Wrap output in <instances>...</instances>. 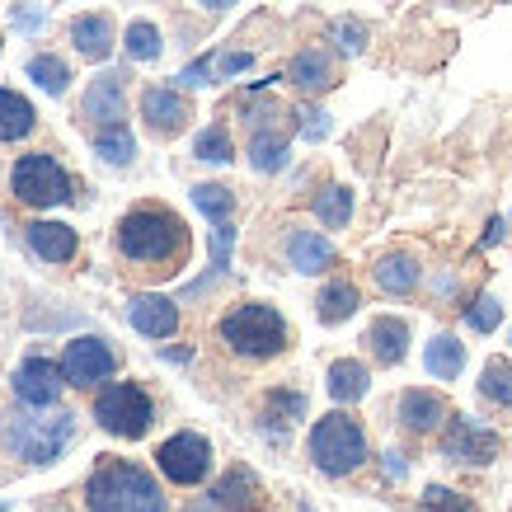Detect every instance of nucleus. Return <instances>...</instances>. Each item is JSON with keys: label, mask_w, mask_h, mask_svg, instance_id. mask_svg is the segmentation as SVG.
<instances>
[{"label": "nucleus", "mask_w": 512, "mask_h": 512, "mask_svg": "<svg viewBox=\"0 0 512 512\" xmlns=\"http://www.w3.org/2000/svg\"><path fill=\"white\" fill-rule=\"evenodd\" d=\"M123 85H127L123 71H104V76H94L90 90H85V99H80V113H85L94 127H118L123 123V104H127Z\"/></svg>", "instance_id": "obj_13"}, {"label": "nucleus", "mask_w": 512, "mask_h": 512, "mask_svg": "<svg viewBox=\"0 0 512 512\" xmlns=\"http://www.w3.org/2000/svg\"><path fill=\"white\" fill-rule=\"evenodd\" d=\"M10 193H15L24 207H62L71 198V179L52 156L33 151V156L15 160V174H10Z\"/></svg>", "instance_id": "obj_7"}, {"label": "nucleus", "mask_w": 512, "mask_h": 512, "mask_svg": "<svg viewBox=\"0 0 512 512\" xmlns=\"http://www.w3.org/2000/svg\"><path fill=\"white\" fill-rule=\"evenodd\" d=\"M231 249H235V226H231V221H217V226H212V273H207L202 282H193V287H188V296L202 292L207 282L221 278V273L231 268Z\"/></svg>", "instance_id": "obj_34"}, {"label": "nucleus", "mask_w": 512, "mask_h": 512, "mask_svg": "<svg viewBox=\"0 0 512 512\" xmlns=\"http://www.w3.org/2000/svg\"><path fill=\"white\" fill-rule=\"evenodd\" d=\"M118 254L127 264H141L146 273L170 278L188 259V226L179 212L160 207V202H141L118 221Z\"/></svg>", "instance_id": "obj_1"}, {"label": "nucleus", "mask_w": 512, "mask_h": 512, "mask_svg": "<svg viewBox=\"0 0 512 512\" xmlns=\"http://www.w3.org/2000/svg\"><path fill=\"white\" fill-rule=\"evenodd\" d=\"M372 386V372L357 362V357H339L334 367H329V400L334 404H357Z\"/></svg>", "instance_id": "obj_24"}, {"label": "nucleus", "mask_w": 512, "mask_h": 512, "mask_svg": "<svg viewBox=\"0 0 512 512\" xmlns=\"http://www.w3.org/2000/svg\"><path fill=\"white\" fill-rule=\"evenodd\" d=\"M306 451H311V461L320 475L343 480V475L362 470V461H367V433H362L357 419H348V414H325V419H315Z\"/></svg>", "instance_id": "obj_5"}, {"label": "nucleus", "mask_w": 512, "mask_h": 512, "mask_svg": "<svg viewBox=\"0 0 512 512\" xmlns=\"http://www.w3.org/2000/svg\"><path fill=\"white\" fill-rule=\"evenodd\" d=\"M264 419H278V428L287 433V423L306 419V395H296V390H273L268 395V414Z\"/></svg>", "instance_id": "obj_36"}, {"label": "nucleus", "mask_w": 512, "mask_h": 512, "mask_svg": "<svg viewBox=\"0 0 512 512\" xmlns=\"http://www.w3.org/2000/svg\"><path fill=\"white\" fill-rule=\"evenodd\" d=\"M498 320H503V301H498V296H489V292H484L480 301L466 311V325L475 329V334H494Z\"/></svg>", "instance_id": "obj_37"}, {"label": "nucleus", "mask_w": 512, "mask_h": 512, "mask_svg": "<svg viewBox=\"0 0 512 512\" xmlns=\"http://www.w3.org/2000/svg\"><path fill=\"white\" fill-rule=\"evenodd\" d=\"M395 419H400V428H409V433H437L451 414H447V400L433 395V390H404L400 404H395Z\"/></svg>", "instance_id": "obj_16"}, {"label": "nucleus", "mask_w": 512, "mask_h": 512, "mask_svg": "<svg viewBox=\"0 0 512 512\" xmlns=\"http://www.w3.org/2000/svg\"><path fill=\"white\" fill-rule=\"evenodd\" d=\"M423 367H428V376H437V381H456V376L466 372V343L456 339V334H437V339H428V348H423Z\"/></svg>", "instance_id": "obj_23"}, {"label": "nucleus", "mask_w": 512, "mask_h": 512, "mask_svg": "<svg viewBox=\"0 0 512 512\" xmlns=\"http://www.w3.org/2000/svg\"><path fill=\"white\" fill-rule=\"evenodd\" d=\"M372 278H376V287H381L386 296H409L414 287H419L423 268H419L414 254H386V259L372 268Z\"/></svg>", "instance_id": "obj_21"}, {"label": "nucleus", "mask_w": 512, "mask_h": 512, "mask_svg": "<svg viewBox=\"0 0 512 512\" xmlns=\"http://www.w3.org/2000/svg\"><path fill=\"white\" fill-rule=\"evenodd\" d=\"M29 76L38 90L47 94H66V80H71V71H66L62 57H52V52H38V57H29Z\"/></svg>", "instance_id": "obj_32"}, {"label": "nucleus", "mask_w": 512, "mask_h": 512, "mask_svg": "<svg viewBox=\"0 0 512 512\" xmlns=\"http://www.w3.org/2000/svg\"><path fill=\"white\" fill-rule=\"evenodd\" d=\"M71 43H76V52L85 57V62H104V57L113 52L109 15H80L76 24H71Z\"/></svg>", "instance_id": "obj_22"}, {"label": "nucleus", "mask_w": 512, "mask_h": 512, "mask_svg": "<svg viewBox=\"0 0 512 512\" xmlns=\"http://www.w3.org/2000/svg\"><path fill=\"white\" fill-rule=\"evenodd\" d=\"M367 348H372V357L381 367H395V362H404V353H409V325L395 320V315H381V320L367 329Z\"/></svg>", "instance_id": "obj_20"}, {"label": "nucleus", "mask_w": 512, "mask_h": 512, "mask_svg": "<svg viewBox=\"0 0 512 512\" xmlns=\"http://www.w3.org/2000/svg\"><path fill=\"white\" fill-rule=\"evenodd\" d=\"M0 512H5V503H0Z\"/></svg>", "instance_id": "obj_46"}, {"label": "nucleus", "mask_w": 512, "mask_h": 512, "mask_svg": "<svg viewBox=\"0 0 512 512\" xmlns=\"http://www.w3.org/2000/svg\"><path fill=\"white\" fill-rule=\"evenodd\" d=\"M249 66H254V57H249V52H221V57H217V76L231 80V76H240V71H249Z\"/></svg>", "instance_id": "obj_41"}, {"label": "nucleus", "mask_w": 512, "mask_h": 512, "mask_svg": "<svg viewBox=\"0 0 512 512\" xmlns=\"http://www.w3.org/2000/svg\"><path fill=\"white\" fill-rule=\"evenodd\" d=\"M221 343L249 362H268L287 348V320L264 301H245L221 320Z\"/></svg>", "instance_id": "obj_4"}, {"label": "nucleus", "mask_w": 512, "mask_h": 512, "mask_svg": "<svg viewBox=\"0 0 512 512\" xmlns=\"http://www.w3.org/2000/svg\"><path fill=\"white\" fill-rule=\"evenodd\" d=\"M212 76H217V57H198L179 71V85H212Z\"/></svg>", "instance_id": "obj_40"}, {"label": "nucleus", "mask_w": 512, "mask_h": 512, "mask_svg": "<svg viewBox=\"0 0 512 512\" xmlns=\"http://www.w3.org/2000/svg\"><path fill=\"white\" fill-rule=\"evenodd\" d=\"M480 395H484L489 404H503V409H512V362L494 357V362L484 367V376H480Z\"/></svg>", "instance_id": "obj_35"}, {"label": "nucleus", "mask_w": 512, "mask_h": 512, "mask_svg": "<svg viewBox=\"0 0 512 512\" xmlns=\"http://www.w3.org/2000/svg\"><path fill=\"white\" fill-rule=\"evenodd\" d=\"M442 456H447V461H461V466H489L498 456V433L475 419H466V414H456V419H447Z\"/></svg>", "instance_id": "obj_10"}, {"label": "nucleus", "mask_w": 512, "mask_h": 512, "mask_svg": "<svg viewBox=\"0 0 512 512\" xmlns=\"http://www.w3.org/2000/svg\"><path fill=\"white\" fill-rule=\"evenodd\" d=\"M193 207H198L202 217L212 221H231V212H235V193L226 184H198L193 188Z\"/></svg>", "instance_id": "obj_30"}, {"label": "nucleus", "mask_w": 512, "mask_h": 512, "mask_svg": "<svg viewBox=\"0 0 512 512\" xmlns=\"http://www.w3.org/2000/svg\"><path fill=\"white\" fill-rule=\"evenodd\" d=\"M94 419H99L104 433L123 437V442H137V437H146L151 419H156V404H151V395L141 386H132V381H113L109 390H99Z\"/></svg>", "instance_id": "obj_6"}, {"label": "nucleus", "mask_w": 512, "mask_h": 512, "mask_svg": "<svg viewBox=\"0 0 512 512\" xmlns=\"http://www.w3.org/2000/svg\"><path fill=\"white\" fill-rule=\"evenodd\" d=\"M85 503L90 512H165V489L156 484L151 470L137 461H104L85 480Z\"/></svg>", "instance_id": "obj_3"}, {"label": "nucleus", "mask_w": 512, "mask_h": 512, "mask_svg": "<svg viewBox=\"0 0 512 512\" xmlns=\"http://www.w3.org/2000/svg\"><path fill=\"white\" fill-rule=\"evenodd\" d=\"M357 306H362V292H357L353 282H329L325 292H320V301H315V311H320L325 325H343L348 315H357Z\"/></svg>", "instance_id": "obj_26"}, {"label": "nucleus", "mask_w": 512, "mask_h": 512, "mask_svg": "<svg viewBox=\"0 0 512 512\" xmlns=\"http://www.w3.org/2000/svg\"><path fill=\"white\" fill-rule=\"evenodd\" d=\"M287 80H292L301 94H325L334 90V62H329V52H320V47H301L292 57V66H287Z\"/></svg>", "instance_id": "obj_19"}, {"label": "nucleus", "mask_w": 512, "mask_h": 512, "mask_svg": "<svg viewBox=\"0 0 512 512\" xmlns=\"http://www.w3.org/2000/svg\"><path fill=\"white\" fill-rule=\"evenodd\" d=\"M287 264H292L296 273H306V278L329 273V268H334V245H329L320 231L292 226V231H287Z\"/></svg>", "instance_id": "obj_17"}, {"label": "nucleus", "mask_w": 512, "mask_h": 512, "mask_svg": "<svg viewBox=\"0 0 512 512\" xmlns=\"http://www.w3.org/2000/svg\"><path fill=\"white\" fill-rule=\"evenodd\" d=\"M301 132H306L311 141H325L329 137V113L306 109V113H301Z\"/></svg>", "instance_id": "obj_42"}, {"label": "nucleus", "mask_w": 512, "mask_h": 512, "mask_svg": "<svg viewBox=\"0 0 512 512\" xmlns=\"http://www.w3.org/2000/svg\"><path fill=\"white\" fill-rule=\"evenodd\" d=\"M334 43H339V52H348V57L362 52V47H367V24H357V19H339V24H334Z\"/></svg>", "instance_id": "obj_38"}, {"label": "nucleus", "mask_w": 512, "mask_h": 512, "mask_svg": "<svg viewBox=\"0 0 512 512\" xmlns=\"http://www.w3.org/2000/svg\"><path fill=\"white\" fill-rule=\"evenodd\" d=\"M5 447L24 456L29 466H52L62 447L76 433V414L71 409H57V404H19L5 414Z\"/></svg>", "instance_id": "obj_2"}, {"label": "nucleus", "mask_w": 512, "mask_h": 512, "mask_svg": "<svg viewBox=\"0 0 512 512\" xmlns=\"http://www.w3.org/2000/svg\"><path fill=\"white\" fill-rule=\"evenodd\" d=\"M193 156H198V160H207V165H226V160L235 156L231 132H226V127H221V123L202 127L198 137H193Z\"/></svg>", "instance_id": "obj_33"}, {"label": "nucleus", "mask_w": 512, "mask_h": 512, "mask_svg": "<svg viewBox=\"0 0 512 512\" xmlns=\"http://www.w3.org/2000/svg\"><path fill=\"white\" fill-rule=\"evenodd\" d=\"M141 118H146V127H151L156 137H179L193 113H188V99L179 90L151 85V90L141 94Z\"/></svg>", "instance_id": "obj_12"}, {"label": "nucleus", "mask_w": 512, "mask_h": 512, "mask_svg": "<svg viewBox=\"0 0 512 512\" xmlns=\"http://www.w3.org/2000/svg\"><path fill=\"white\" fill-rule=\"evenodd\" d=\"M423 503H428V512H475L470 508V498H456L451 489H442V484H428Z\"/></svg>", "instance_id": "obj_39"}, {"label": "nucleus", "mask_w": 512, "mask_h": 512, "mask_svg": "<svg viewBox=\"0 0 512 512\" xmlns=\"http://www.w3.org/2000/svg\"><path fill=\"white\" fill-rule=\"evenodd\" d=\"M156 466L165 470V480L174 484H202L207 480V470H212V442L202 433H174L160 442L156 451Z\"/></svg>", "instance_id": "obj_8"}, {"label": "nucleus", "mask_w": 512, "mask_h": 512, "mask_svg": "<svg viewBox=\"0 0 512 512\" xmlns=\"http://www.w3.org/2000/svg\"><path fill=\"white\" fill-rule=\"evenodd\" d=\"M94 151H99V160H109V165H132V156H137V141H132V132H127L123 123L118 127H99L94 132Z\"/></svg>", "instance_id": "obj_29"}, {"label": "nucleus", "mask_w": 512, "mask_h": 512, "mask_svg": "<svg viewBox=\"0 0 512 512\" xmlns=\"http://www.w3.org/2000/svg\"><path fill=\"white\" fill-rule=\"evenodd\" d=\"M123 47H127V57H132V62H156L160 57V29L151 24V19H132V24H127Z\"/></svg>", "instance_id": "obj_31"}, {"label": "nucleus", "mask_w": 512, "mask_h": 512, "mask_svg": "<svg viewBox=\"0 0 512 512\" xmlns=\"http://www.w3.org/2000/svg\"><path fill=\"white\" fill-rule=\"evenodd\" d=\"M503 235H508V221H503V217H494V221H489V226H484V245H498Z\"/></svg>", "instance_id": "obj_44"}, {"label": "nucleus", "mask_w": 512, "mask_h": 512, "mask_svg": "<svg viewBox=\"0 0 512 512\" xmlns=\"http://www.w3.org/2000/svg\"><path fill=\"white\" fill-rule=\"evenodd\" d=\"M207 10H226V5H235V0H202Z\"/></svg>", "instance_id": "obj_45"}, {"label": "nucleus", "mask_w": 512, "mask_h": 512, "mask_svg": "<svg viewBox=\"0 0 512 512\" xmlns=\"http://www.w3.org/2000/svg\"><path fill=\"white\" fill-rule=\"evenodd\" d=\"M19 29H43V10H15Z\"/></svg>", "instance_id": "obj_43"}, {"label": "nucleus", "mask_w": 512, "mask_h": 512, "mask_svg": "<svg viewBox=\"0 0 512 512\" xmlns=\"http://www.w3.org/2000/svg\"><path fill=\"white\" fill-rule=\"evenodd\" d=\"M33 132V104L15 90H0V141H19Z\"/></svg>", "instance_id": "obj_27"}, {"label": "nucleus", "mask_w": 512, "mask_h": 512, "mask_svg": "<svg viewBox=\"0 0 512 512\" xmlns=\"http://www.w3.org/2000/svg\"><path fill=\"white\" fill-rule=\"evenodd\" d=\"M127 315H132V329H137L141 339H170L174 329H179V306H174L170 296L141 292V296H132Z\"/></svg>", "instance_id": "obj_15"}, {"label": "nucleus", "mask_w": 512, "mask_h": 512, "mask_svg": "<svg viewBox=\"0 0 512 512\" xmlns=\"http://www.w3.org/2000/svg\"><path fill=\"white\" fill-rule=\"evenodd\" d=\"M315 217L325 221L329 231H343V226H348V217H353V188L329 184L325 193H315Z\"/></svg>", "instance_id": "obj_28"}, {"label": "nucleus", "mask_w": 512, "mask_h": 512, "mask_svg": "<svg viewBox=\"0 0 512 512\" xmlns=\"http://www.w3.org/2000/svg\"><path fill=\"white\" fill-rule=\"evenodd\" d=\"M62 386H66L62 362H52V357H43V353L24 357L15 367V400L19 404H57Z\"/></svg>", "instance_id": "obj_11"}, {"label": "nucleus", "mask_w": 512, "mask_h": 512, "mask_svg": "<svg viewBox=\"0 0 512 512\" xmlns=\"http://www.w3.org/2000/svg\"><path fill=\"white\" fill-rule=\"evenodd\" d=\"M249 165L259 174H278L287 165V137H282L278 127H254V137H249Z\"/></svg>", "instance_id": "obj_25"}, {"label": "nucleus", "mask_w": 512, "mask_h": 512, "mask_svg": "<svg viewBox=\"0 0 512 512\" xmlns=\"http://www.w3.org/2000/svg\"><path fill=\"white\" fill-rule=\"evenodd\" d=\"M212 503L221 512H259L264 508V484H259V475L249 466H231L212 484Z\"/></svg>", "instance_id": "obj_14"}, {"label": "nucleus", "mask_w": 512, "mask_h": 512, "mask_svg": "<svg viewBox=\"0 0 512 512\" xmlns=\"http://www.w3.org/2000/svg\"><path fill=\"white\" fill-rule=\"evenodd\" d=\"M24 235H29V249L47 264H71L76 259V231L62 226V221H29Z\"/></svg>", "instance_id": "obj_18"}, {"label": "nucleus", "mask_w": 512, "mask_h": 512, "mask_svg": "<svg viewBox=\"0 0 512 512\" xmlns=\"http://www.w3.org/2000/svg\"><path fill=\"white\" fill-rule=\"evenodd\" d=\"M118 372V357H113V348L104 339H94V334H80V339L66 343L62 353V376L66 386H99V381H109V376Z\"/></svg>", "instance_id": "obj_9"}]
</instances>
